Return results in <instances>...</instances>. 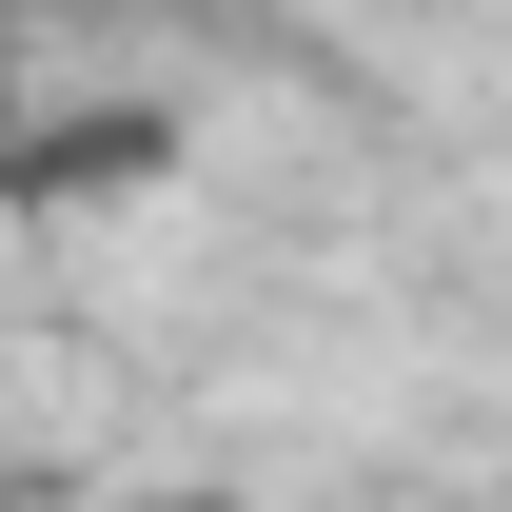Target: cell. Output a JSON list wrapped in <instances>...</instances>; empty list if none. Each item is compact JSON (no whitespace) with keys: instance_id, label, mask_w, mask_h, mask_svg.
<instances>
[{"instance_id":"cell-1","label":"cell","mask_w":512,"mask_h":512,"mask_svg":"<svg viewBox=\"0 0 512 512\" xmlns=\"http://www.w3.org/2000/svg\"><path fill=\"white\" fill-rule=\"evenodd\" d=\"M0 512H60V493H40V473H0ZM138 512H197V493H138Z\"/></svg>"},{"instance_id":"cell-2","label":"cell","mask_w":512,"mask_h":512,"mask_svg":"<svg viewBox=\"0 0 512 512\" xmlns=\"http://www.w3.org/2000/svg\"><path fill=\"white\" fill-rule=\"evenodd\" d=\"M20 20H40V0H0V40H20Z\"/></svg>"}]
</instances>
